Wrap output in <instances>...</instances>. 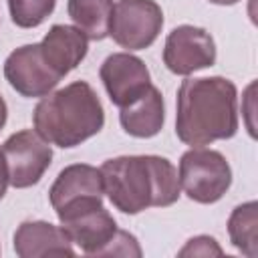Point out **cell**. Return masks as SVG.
<instances>
[{
	"instance_id": "1",
	"label": "cell",
	"mask_w": 258,
	"mask_h": 258,
	"mask_svg": "<svg viewBox=\"0 0 258 258\" xmlns=\"http://www.w3.org/2000/svg\"><path fill=\"white\" fill-rule=\"evenodd\" d=\"M238 93L224 77L185 79L177 91L175 133L187 145L230 139L238 129Z\"/></svg>"
},
{
	"instance_id": "2",
	"label": "cell",
	"mask_w": 258,
	"mask_h": 258,
	"mask_svg": "<svg viewBox=\"0 0 258 258\" xmlns=\"http://www.w3.org/2000/svg\"><path fill=\"white\" fill-rule=\"evenodd\" d=\"M105 194L123 214H139L145 208H165L179 198L175 167L157 155H123L101 165Z\"/></svg>"
},
{
	"instance_id": "3",
	"label": "cell",
	"mask_w": 258,
	"mask_h": 258,
	"mask_svg": "<svg viewBox=\"0 0 258 258\" xmlns=\"http://www.w3.org/2000/svg\"><path fill=\"white\" fill-rule=\"evenodd\" d=\"M34 129L48 143L75 147L97 135L105 123L103 105L89 83L77 81L44 95L34 109Z\"/></svg>"
},
{
	"instance_id": "4",
	"label": "cell",
	"mask_w": 258,
	"mask_h": 258,
	"mask_svg": "<svg viewBox=\"0 0 258 258\" xmlns=\"http://www.w3.org/2000/svg\"><path fill=\"white\" fill-rule=\"evenodd\" d=\"M232 183V169L220 151L196 147L181 155L179 187L198 204L218 202Z\"/></svg>"
},
{
	"instance_id": "5",
	"label": "cell",
	"mask_w": 258,
	"mask_h": 258,
	"mask_svg": "<svg viewBox=\"0 0 258 258\" xmlns=\"http://www.w3.org/2000/svg\"><path fill=\"white\" fill-rule=\"evenodd\" d=\"M163 26V12L153 0H119L113 6L109 34L129 50L147 48Z\"/></svg>"
},
{
	"instance_id": "6",
	"label": "cell",
	"mask_w": 258,
	"mask_h": 258,
	"mask_svg": "<svg viewBox=\"0 0 258 258\" xmlns=\"http://www.w3.org/2000/svg\"><path fill=\"white\" fill-rule=\"evenodd\" d=\"M48 194L58 220L91 206H99L103 204L105 194L101 169L85 163L69 165L58 173Z\"/></svg>"
},
{
	"instance_id": "7",
	"label": "cell",
	"mask_w": 258,
	"mask_h": 258,
	"mask_svg": "<svg viewBox=\"0 0 258 258\" xmlns=\"http://www.w3.org/2000/svg\"><path fill=\"white\" fill-rule=\"evenodd\" d=\"M2 153L8 167V181L18 189L34 185L52 159L48 141L32 129L10 135L2 145Z\"/></svg>"
},
{
	"instance_id": "8",
	"label": "cell",
	"mask_w": 258,
	"mask_h": 258,
	"mask_svg": "<svg viewBox=\"0 0 258 258\" xmlns=\"http://www.w3.org/2000/svg\"><path fill=\"white\" fill-rule=\"evenodd\" d=\"M216 60V44L208 30L181 24L167 34L163 62L175 75H189L212 67Z\"/></svg>"
},
{
	"instance_id": "9",
	"label": "cell",
	"mask_w": 258,
	"mask_h": 258,
	"mask_svg": "<svg viewBox=\"0 0 258 258\" xmlns=\"http://www.w3.org/2000/svg\"><path fill=\"white\" fill-rule=\"evenodd\" d=\"M4 77L24 97H44L62 79L44 60L40 44H24L10 52L4 62Z\"/></svg>"
},
{
	"instance_id": "10",
	"label": "cell",
	"mask_w": 258,
	"mask_h": 258,
	"mask_svg": "<svg viewBox=\"0 0 258 258\" xmlns=\"http://www.w3.org/2000/svg\"><path fill=\"white\" fill-rule=\"evenodd\" d=\"M99 73L111 101L119 109L143 95L151 85L145 62L129 52H115L107 56Z\"/></svg>"
},
{
	"instance_id": "11",
	"label": "cell",
	"mask_w": 258,
	"mask_h": 258,
	"mask_svg": "<svg viewBox=\"0 0 258 258\" xmlns=\"http://www.w3.org/2000/svg\"><path fill=\"white\" fill-rule=\"evenodd\" d=\"M60 224L71 242L91 256H99V252L111 242L117 232V224L113 216L103 208V204L71 214L62 218Z\"/></svg>"
},
{
	"instance_id": "12",
	"label": "cell",
	"mask_w": 258,
	"mask_h": 258,
	"mask_svg": "<svg viewBox=\"0 0 258 258\" xmlns=\"http://www.w3.org/2000/svg\"><path fill=\"white\" fill-rule=\"evenodd\" d=\"M14 250L20 258L75 256L69 234L50 222H22L14 234Z\"/></svg>"
},
{
	"instance_id": "13",
	"label": "cell",
	"mask_w": 258,
	"mask_h": 258,
	"mask_svg": "<svg viewBox=\"0 0 258 258\" xmlns=\"http://www.w3.org/2000/svg\"><path fill=\"white\" fill-rule=\"evenodd\" d=\"M48 67L60 77L69 75L87 54V36L77 26L54 24L40 42Z\"/></svg>"
},
{
	"instance_id": "14",
	"label": "cell",
	"mask_w": 258,
	"mask_h": 258,
	"mask_svg": "<svg viewBox=\"0 0 258 258\" xmlns=\"http://www.w3.org/2000/svg\"><path fill=\"white\" fill-rule=\"evenodd\" d=\"M163 97L161 93L149 85V89L139 95L129 105L121 107L119 121L123 129L133 137H153L159 133L163 125Z\"/></svg>"
},
{
	"instance_id": "15",
	"label": "cell",
	"mask_w": 258,
	"mask_h": 258,
	"mask_svg": "<svg viewBox=\"0 0 258 258\" xmlns=\"http://www.w3.org/2000/svg\"><path fill=\"white\" fill-rule=\"evenodd\" d=\"M69 16L87 38L101 40L109 36L113 0H69Z\"/></svg>"
},
{
	"instance_id": "16",
	"label": "cell",
	"mask_w": 258,
	"mask_h": 258,
	"mask_svg": "<svg viewBox=\"0 0 258 258\" xmlns=\"http://www.w3.org/2000/svg\"><path fill=\"white\" fill-rule=\"evenodd\" d=\"M258 206L248 202L238 206L228 220V234L232 244L248 258L258 256Z\"/></svg>"
},
{
	"instance_id": "17",
	"label": "cell",
	"mask_w": 258,
	"mask_h": 258,
	"mask_svg": "<svg viewBox=\"0 0 258 258\" xmlns=\"http://www.w3.org/2000/svg\"><path fill=\"white\" fill-rule=\"evenodd\" d=\"M56 0H8L12 22L20 28H34L54 10Z\"/></svg>"
},
{
	"instance_id": "18",
	"label": "cell",
	"mask_w": 258,
	"mask_h": 258,
	"mask_svg": "<svg viewBox=\"0 0 258 258\" xmlns=\"http://www.w3.org/2000/svg\"><path fill=\"white\" fill-rule=\"evenodd\" d=\"M99 256H141V248L129 232L117 230L111 242L99 252Z\"/></svg>"
},
{
	"instance_id": "19",
	"label": "cell",
	"mask_w": 258,
	"mask_h": 258,
	"mask_svg": "<svg viewBox=\"0 0 258 258\" xmlns=\"http://www.w3.org/2000/svg\"><path fill=\"white\" fill-rule=\"evenodd\" d=\"M179 256H222V248L210 236H196L179 250Z\"/></svg>"
},
{
	"instance_id": "20",
	"label": "cell",
	"mask_w": 258,
	"mask_h": 258,
	"mask_svg": "<svg viewBox=\"0 0 258 258\" xmlns=\"http://www.w3.org/2000/svg\"><path fill=\"white\" fill-rule=\"evenodd\" d=\"M8 167H6V159H4V153L0 149V200L4 198L6 194V187H8Z\"/></svg>"
},
{
	"instance_id": "21",
	"label": "cell",
	"mask_w": 258,
	"mask_h": 258,
	"mask_svg": "<svg viewBox=\"0 0 258 258\" xmlns=\"http://www.w3.org/2000/svg\"><path fill=\"white\" fill-rule=\"evenodd\" d=\"M6 113H8L6 103H4V99L0 97V131H2V127H4V123H6Z\"/></svg>"
},
{
	"instance_id": "22",
	"label": "cell",
	"mask_w": 258,
	"mask_h": 258,
	"mask_svg": "<svg viewBox=\"0 0 258 258\" xmlns=\"http://www.w3.org/2000/svg\"><path fill=\"white\" fill-rule=\"evenodd\" d=\"M210 2H214V4H222V6H226V4H236L238 0H210Z\"/></svg>"
}]
</instances>
